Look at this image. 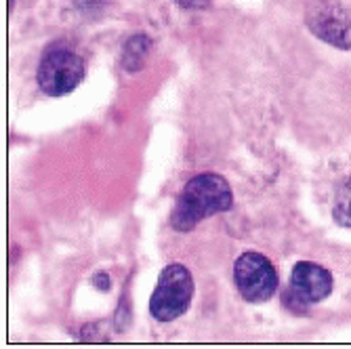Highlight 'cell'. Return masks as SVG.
Wrapping results in <instances>:
<instances>
[{
	"label": "cell",
	"mask_w": 351,
	"mask_h": 349,
	"mask_svg": "<svg viewBox=\"0 0 351 349\" xmlns=\"http://www.w3.org/2000/svg\"><path fill=\"white\" fill-rule=\"evenodd\" d=\"M232 204L234 192L228 179L217 173H200L183 185L171 213V228L181 234L191 232L200 221L230 210Z\"/></svg>",
	"instance_id": "1"
},
{
	"label": "cell",
	"mask_w": 351,
	"mask_h": 349,
	"mask_svg": "<svg viewBox=\"0 0 351 349\" xmlns=\"http://www.w3.org/2000/svg\"><path fill=\"white\" fill-rule=\"evenodd\" d=\"M194 299V276L181 263L167 265L158 276L149 313L158 322H173L189 309Z\"/></svg>",
	"instance_id": "2"
},
{
	"label": "cell",
	"mask_w": 351,
	"mask_h": 349,
	"mask_svg": "<svg viewBox=\"0 0 351 349\" xmlns=\"http://www.w3.org/2000/svg\"><path fill=\"white\" fill-rule=\"evenodd\" d=\"M84 78V61L66 47H53L45 53L36 80L43 93L51 97H61V95L72 93Z\"/></svg>",
	"instance_id": "3"
},
{
	"label": "cell",
	"mask_w": 351,
	"mask_h": 349,
	"mask_svg": "<svg viewBox=\"0 0 351 349\" xmlns=\"http://www.w3.org/2000/svg\"><path fill=\"white\" fill-rule=\"evenodd\" d=\"M234 280L240 297L248 303H265L278 291V272L261 252H244L236 259Z\"/></svg>",
	"instance_id": "4"
},
{
	"label": "cell",
	"mask_w": 351,
	"mask_h": 349,
	"mask_svg": "<svg viewBox=\"0 0 351 349\" xmlns=\"http://www.w3.org/2000/svg\"><path fill=\"white\" fill-rule=\"evenodd\" d=\"M309 32L337 49H351V9L339 0H315L307 9Z\"/></svg>",
	"instance_id": "5"
},
{
	"label": "cell",
	"mask_w": 351,
	"mask_h": 349,
	"mask_svg": "<svg viewBox=\"0 0 351 349\" xmlns=\"http://www.w3.org/2000/svg\"><path fill=\"white\" fill-rule=\"evenodd\" d=\"M289 293L303 305L320 303L332 293V274L311 261H299L291 274Z\"/></svg>",
	"instance_id": "6"
},
{
	"label": "cell",
	"mask_w": 351,
	"mask_h": 349,
	"mask_svg": "<svg viewBox=\"0 0 351 349\" xmlns=\"http://www.w3.org/2000/svg\"><path fill=\"white\" fill-rule=\"evenodd\" d=\"M152 51H154L152 38L145 36V34H135V36H131L129 40H126L124 47H122L120 66L126 72H131V74L133 72H139L145 66V61L152 55Z\"/></svg>",
	"instance_id": "7"
},
{
	"label": "cell",
	"mask_w": 351,
	"mask_h": 349,
	"mask_svg": "<svg viewBox=\"0 0 351 349\" xmlns=\"http://www.w3.org/2000/svg\"><path fill=\"white\" fill-rule=\"evenodd\" d=\"M332 217H335L337 226L351 230V177H347L337 189L335 204H332Z\"/></svg>",
	"instance_id": "8"
},
{
	"label": "cell",
	"mask_w": 351,
	"mask_h": 349,
	"mask_svg": "<svg viewBox=\"0 0 351 349\" xmlns=\"http://www.w3.org/2000/svg\"><path fill=\"white\" fill-rule=\"evenodd\" d=\"M175 3L185 11H204L210 7L213 0H175Z\"/></svg>",
	"instance_id": "9"
},
{
	"label": "cell",
	"mask_w": 351,
	"mask_h": 349,
	"mask_svg": "<svg viewBox=\"0 0 351 349\" xmlns=\"http://www.w3.org/2000/svg\"><path fill=\"white\" fill-rule=\"evenodd\" d=\"M90 282H93V287L97 289V291H101V293L110 291V287H112V282H110V274H106V272L95 274Z\"/></svg>",
	"instance_id": "10"
}]
</instances>
